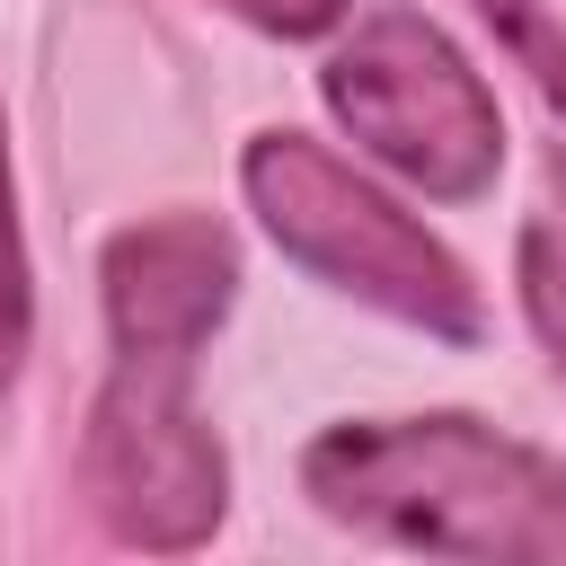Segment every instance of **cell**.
Wrapping results in <instances>:
<instances>
[{"label":"cell","mask_w":566,"mask_h":566,"mask_svg":"<svg viewBox=\"0 0 566 566\" xmlns=\"http://www.w3.org/2000/svg\"><path fill=\"white\" fill-rule=\"evenodd\" d=\"M35 327V283H27V230H18V177H9V124H0V389L27 363Z\"/></svg>","instance_id":"6"},{"label":"cell","mask_w":566,"mask_h":566,"mask_svg":"<svg viewBox=\"0 0 566 566\" xmlns=\"http://www.w3.org/2000/svg\"><path fill=\"white\" fill-rule=\"evenodd\" d=\"M248 27H265V35H327L354 0H230Z\"/></svg>","instance_id":"8"},{"label":"cell","mask_w":566,"mask_h":566,"mask_svg":"<svg viewBox=\"0 0 566 566\" xmlns=\"http://www.w3.org/2000/svg\"><path fill=\"white\" fill-rule=\"evenodd\" d=\"M239 186H248V212L265 221V239L318 274L327 292L345 301H371L424 336H478V283L469 265L398 203L380 195L363 168H345L327 142L310 133H256L239 150Z\"/></svg>","instance_id":"2"},{"label":"cell","mask_w":566,"mask_h":566,"mask_svg":"<svg viewBox=\"0 0 566 566\" xmlns=\"http://www.w3.org/2000/svg\"><path fill=\"white\" fill-rule=\"evenodd\" d=\"M80 478H88L97 522L124 548H150V557L203 548L230 513V460L195 407V363L115 354L88 442H80Z\"/></svg>","instance_id":"4"},{"label":"cell","mask_w":566,"mask_h":566,"mask_svg":"<svg viewBox=\"0 0 566 566\" xmlns=\"http://www.w3.org/2000/svg\"><path fill=\"white\" fill-rule=\"evenodd\" d=\"M301 495L327 522L424 557H566V469L478 416H345L301 451Z\"/></svg>","instance_id":"1"},{"label":"cell","mask_w":566,"mask_h":566,"mask_svg":"<svg viewBox=\"0 0 566 566\" xmlns=\"http://www.w3.org/2000/svg\"><path fill=\"white\" fill-rule=\"evenodd\" d=\"M327 115L371 150L389 177H407L433 203H469L504 168V115L495 88L469 71V53L407 0L371 9L318 71Z\"/></svg>","instance_id":"3"},{"label":"cell","mask_w":566,"mask_h":566,"mask_svg":"<svg viewBox=\"0 0 566 566\" xmlns=\"http://www.w3.org/2000/svg\"><path fill=\"white\" fill-rule=\"evenodd\" d=\"M486 9V27L513 44V62L548 88V106L566 115V27H557V9L548 0H478Z\"/></svg>","instance_id":"7"},{"label":"cell","mask_w":566,"mask_h":566,"mask_svg":"<svg viewBox=\"0 0 566 566\" xmlns=\"http://www.w3.org/2000/svg\"><path fill=\"white\" fill-rule=\"evenodd\" d=\"M97 292H106L115 354L195 363L212 345V327L230 318V301H239V248L203 212H159V221H133V230L106 239Z\"/></svg>","instance_id":"5"}]
</instances>
